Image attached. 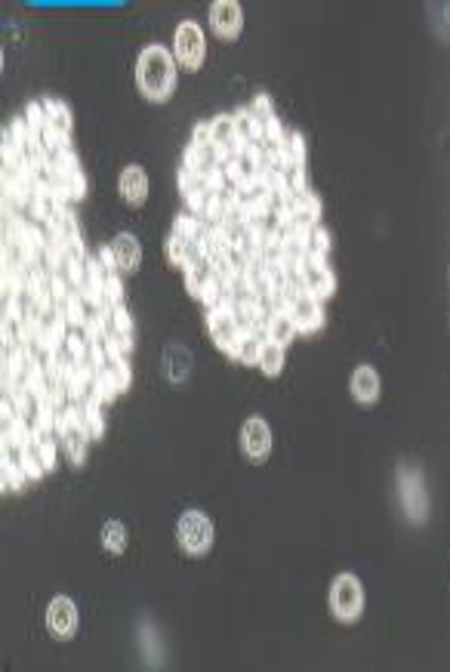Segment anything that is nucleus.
<instances>
[{
	"label": "nucleus",
	"instance_id": "17",
	"mask_svg": "<svg viewBox=\"0 0 450 672\" xmlns=\"http://www.w3.org/2000/svg\"><path fill=\"white\" fill-rule=\"evenodd\" d=\"M112 247V256H115V265L121 272H136L139 262H142V247H139V241L133 238V235L121 232L117 238L108 244Z\"/></svg>",
	"mask_w": 450,
	"mask_h": 672
},
{
	"label": "nucleus",
	"instance_id": "13",
	"mask_svg": "<svg viewBox=\"0 0 450 672\" xmlns=\"http://www.w3.org/2000/svg\"><path fill=\"white\" fill-rule=\"evenodd\" d=\"M241 447H244L250 463H265V456L271 454V429L262 417H250L241 429Z\"/></svg>",
	"mask_w": 450,
	"mask_h": 672
},
{
	"label": "nucleus",
	"instance_id": "5",
	"mask_svg": "<svg viewBox=\"0 0 450 672\" xmlns=\"http://www.w3.org/2000/svg\"><path fill=\"white\" fill-rule=\"evenodd\" d=\"M176 540H179L182 552L191 558H201L213 549V521L197 509L182 512L179 524H176Z\"/></svg>",
	"mask_w": 450,
	"mask_h": 672
},
{
	"label": "nucleus",
	"instance_id": "6",
	"mask_svg": "<svg viewBox=\"0 0 450 672\" xmlns=\"http://www.w3.org/2000/svg\"><path fill=\"white\" fill-rule=\"evenodd\" d=\"M69 334H71V324H69V318H65V308L59 306V302L43 306L38 315V345H34V349H38L41 355L59 352L65 345V339H69Z\"/></svg>",
	"mask_w": 450,
	"mask_h": 672
},
{
	"label": "nucleus",
	"instance_id": "8",
	"mask_svg": "<svg viewBox=\"0 0 450 672\" xmlns=\"http://www.w3.org/2000/svg\"><path fill=\"white\" fill-rule=\"evenodd\" d=\"M287 312H290V318H293V324H297L299 334H315V330L324 327L321 299L312 297L306 287H297V290H290V297H287Z\"/></svg>",
	"mask_w": 450,
	"mask_h": 672
},
{
	"label": "nucleus",
	"instance_id": "21",
	"mask_svg": "<svg viewBox=\"0 0 450 672\" xmlns=\"http://www.w3.org/2000/svg\"><path fill=\"white\" fill-rule=\"evenodd\" d=\"M0 482H4V491H6V493H19L22 487L28 484V475H25V469H22L19 456H16V454L10 456V450H4V466H0Z\"/></svg>",
	"mask_w": 450,
	"mask_h": 672
},
{
	"label": "nucleus",
	"instance_id": "1",
	"mask_svg": "<svg viewBox=\"0 0 450 672\" xmlns=\"http://www.w3.org/2000/svg\"><path fill=\"white\" fill-rule=\"evenodd\" d=\"M136 84L149 102H167L176 90V59L161 43H149L136 59Z\"/></svg>",
	"mask_w": 450,
	"mask_h": 672
},
{
	"label": "nucleus",
	"instance_id": "16",
	"mask_svg": "<svg viewBox=\"0 0 450 672\" xmlns=\"http://www.w3.org/2000/svg\"><path fill=\"white\" fill-rule=\"evenodd\" d=\"M117 191H121L124 204L127 207H142L149 201V176H145L142 167H127L117 180Z\"/></svg>",
	"mask_w": 450,
	"mask_h": 672
},
{
	"label": "nucleus",
	"instance_id": "25",
	"mask_svg": "<svg viewBox=\"0 0 450 672\" xmlns=\"http://www.w3.org/2000/svg\"><path fill=\"white\" fill-rule=\"evenodd\" d=\"M102 546H106V552H112V556H124V549H127V528L115 519L106 521L102 524Z\"/></svg>",
	"mask_w": 450,
	"mask_h": 672
},
{
	"label": "nucleus",
	"instance_id": "11",
	"mask_svg": "<svg viewBox=\"0 0 450 672\" xmlns=\"http://www.w3.org/2000/svg\"><path fill=\"white\" fill-rule=\"evenodd\" d=\"M210 28L216 38L223 41H238L241 28H244V13H241V4L234 0H216L210 6Z\"/></svg>",
	"mask_w": 450,
	"mask_h": 672
},
{
	"label": "nucleus",
	"instance_id": "15",
	"mask_svg": "<svg viewBox=\"0 0 450 672\" xmlns=\"http://www.w3.org/2000/svg\"><path fill=\"white\" fill-rule=\"evenodd\" d=\"M284 216H290L293 223L302 228H315L321 226V198L315 195L312 189L302 191V195H293V201L287 204Z\"/></svg>",
	"mask_w": 450,
	"mask_h": 672
},
{
	"label": "nucleus",
	"instance_id": "4",
	"mask_svg": "<svg viewBox=\"0 0 450 672\" xmlns=\"http://www.w3.org/2000/svg\"><path fill=\"white\" fill-rule=\"evenodd\" d=\"M330 614L339 623H355L364 614V589L355 574H339L330 586Z\"/></svg>",
	"mask_w": 450,
	"mask_h": 672
},
{
	"label": "nucleus",
	"instance_id": "2",
	"mask_svg": "<svg viewBox=\"0 0 450 672\" xmlns=\"http://www.w3.org/2000/svg\"><path fill=\"white\" fill-rule=\"evenodd\" d=\"M398 500H401L404 519L410 524H426V519H429V491H426L423 482V469L410 460L398 463Z\"/></svg>",
	"mask_w": 450,
	"mask_h": 672
},
{
	"label": "nucleus",
	"instance_id": "27",
	"mask_svg": "<svg viewBox=\"0 0 450 672\" xmlns=\"http://www.w3.org/2000/svg\"><path fill=\"white\" fill-rule=\"evenodd\" d=\"M56 445H59V438L53 432H34V447H38V456L47 472L56 469Z\"/></svg>",
	"mask_w": 450,
	"mask_h": 672
},
{
	"label": "nucleus",
	"instance_id": "12",
	"mask_svg": "<svg viewBox=\"0 0 450 672\" xmlns=\"http://www.w3.org/2000/svg\"><path fill=\"white\" fill-rule=\"evenodd\" d=\"M302 287H306L312 297H318L321 302L334 297V293H336V275L330 272L327 260H312V256H306V260H302Z\"/></svg>",
	"mask_w": 450,
	"mask_h": 672
},
{
	"label": "nucleus",
	"instance_id": "30",
	"mask_svg": "<svg viewBox=\"0 0 450 672\" xmlns=\"http://www.w3.org/2000/svg\"><path fill=\"white\" fill-rule=\"evenodd\" d=\"M210 275H213V269H210V260L207 262H201V265H195V269H188L186 272V287H188V293L191 297H201V290H204V284L210 281Z\"/></svg>",
	"mask_w": 450,
	"mask_h": 672
},
{
	"label": "nucleus",
	"instance_id": "23",
	"mask_svg": "<svg viewBox=\"0 0 450 672\" xmlns=\"http://www.w3.org/2000/svg\"><path fill=\"white\" fill-rule=\"evenodd\" d=\"M62 308H65V318H69L71 330H84L87 321H90V312H93L90 302L84 299V293H80V290L71 293V297L62 302Z\"/></svg>",
	"mask_w": 450,
	"mask_h": 672
},
{
	"label": "nucleus",
	"instance_id": "26",
	"mask_svg": "<svg viewBox=\"0 0 450 672\" xmlns=\"http://www.w3.org/2000/svg\"><path fill=\"white\" fill-rule=\"evenodd\" d=\"M16 456H19L22 469H25L28 482H41V478L47 475V469H43V463H41V456H38V447H34V435H32V441H28L25 447L16 450Z\"/></svg>",
	"mask_w": 450,
	"mask_h": 672
},
{
	"label": "nucleus",
	"instance_id": "10",
	"mask_svg": "<svg viewBox=\"0 0 450 672\" xmlns=\"http://www.w3.org/2000/svg\"><path fill=\"white\" fill-rule=\"evenodd\" d=\"M47 630L56 641H69L78 632V608L69 595H56L47 608Z\"/></svg>",
	"mask_w": 450,
	"mask_h": 672
},
{
	"label": "nucleus",
	"instance_id": "20",
	"mask_svg": "<svg viewBox=\"0 0 450 672\" xmlns=\"http://www.w3.org/2000/svg\"><path fill=\"white\" fill-rule=\"evenodd\" d=\"M297 334H299V330H297V324H293V318H290L287 308H284V312H271L269 324H265V339L287 345Z\"/></svg>",
	"mask_w": 450,
	"mask_h": 672
},
{
	"label": "nucleus",
	"instance_id": "19",
	"mask_svg": "<svg viewBox=\"0 0 450 672\" xmlns=\"http://www.w3.org/2000/svg\"><path fill=\"white\" fill-rule=\"evenodd\" d=\"M234 127H238V139L244 149H253V145H262V124L250 115V108H238L234 112Z\"/></svg>",
	"mask_w": 450,
	"mask_h": 672
},
{
	"label": "nucleus",
	"instance_id": "3",
	"mask_svg": "<svg viewBox=\"0 0 450 672\" xmlns=\"http://www.w3.org/2000/svg\"><path fill=\"white\" fill-rule=\"evenodd\" d=\"M56 435H59V445H62L65 456H69L75 466H84L87 445H90V438H93L90 429H87L84 408H78V404H69V408L59 413Z\"/></svg>",
	"mask_w": 450,
	"mask_h": 672
},
{
	"label": "nucleus",
	"instance_id": "28",
	"mask_svg": "<svg viewBox=\"0 0 450 672\" xmlns=\"http://www.w3.org/2000/svg\"><path fill=\"white\" fill-rule=\"evenodd\" d=\"M327 253H330V232L315 226L306 238V256H312V260H327Z\"/></svg>",
	"mask_w": 450,
	"mask_h": 672
},
{
	"label": "nucleus",
	"instance_id": "14",
	"mask_svg": "<svg viewBox=\"0 0 450 672\" xmlns=\"http://www.w3.org/2000/svg\"><path fill=\"white\" fill-rule=\"evenodd\" d=\"M349 389H352V398H355L358 404L371 408V404L380 401V395H382V380H380V373H376L371 364H361V367L352 371Z\"/></svg>",
	"mask_w": 450,
	"mask_h": 672
},
{
	"label": "nucleus",
	"instance_id": "9",
	"mask_svg": "<svg viewBox=\"0 0 450 672\" xmlns=\"http://www.w3.org/2000/svg\"><path fill=\"white\" fill-rule=\"evenodd\" d=\"M207 330H210L213 343H216V349L223 352V355L228 358L238 355V345L244 334H241L232 308H210V312H207Z\"/></svg>",
	"mask_w": 450,
	"mask_h": 672
},
{
	"label": "nucleus",
	"instance_id": "32",
	"mask_svg": "<svg viewBox=\"0 0 450 672\" xmlns=\"http://www.w3.org/2000/svg\"><path fill=\"white\" fill-rule=\"evenodd\" d=\"M121 269H106V299L112 306H124V284H121Z\"/></svg>",
	"mask_w": 450,
	"mask_h": 672
},
{
	"label": "nucleus",
	"instance_id": "22",
	"mask_svg": "<svg viewBox=\"0 0 450 672\" xmlns=\"http://www.w3.org/2000/svg\"><path fill=\"white\" fill-rule=\"evenodd\" d=\"M260 371L269 376V380H275V376H281L284 371V345L281 343H271V339H265L262 349H260Z\"/></svg>",
	"mask_w": 450,
	"mask_h": 672
},
{
	"label": "nucleus",
	"instance_id": "18",
	"mask_svg": "<svg viewBox=\"0 0 450 672\" xmlns=\"http://www.w3.org/2000/svg\"><path fill=\"white\" fill-rule=\"evenodd\" d=\"M41 106H43V117H47V133H56V136H65L69 139L71 136V112H69V106H65L62 99H53V96H47V99H41Z\"/></svg>",
	"mask_w": 450,
	"mask_h": 672
},
{
	"label": "nucleus",
	"instance_id": "7",
	"mask_svg": "<svg viewBox=\"0 0 450 672\" xmlns=\"http://www.w3.org/2000/svg\"><path fill=\"white\" fill-rule=\"evenodd\" d=\"M204 32L197 22H182L173 38V59L186 71H197L204 65Z\"/></svg>",
	"mask_w": 450,
	"mask_h": 672
},
{
	"label": "nucleus",
	"instance_id": "31",
	"mask_svg": "<svg viewBox=\"0 0 450 672\" xmlns=\"http://www.w3.org/2000/svg\"><path fill=\"white\" fill-rule=\"evenodd\" d=\"M250 115H253L256 121L262 124V127H269L271 121H278L275 106H271V96H269V93H256L253 106H250Z\"/></svg>",
	"mask_w": 450,
	"mask_h": 672
},
{
	"label": "nucleus",
	"instance_id": "24",
	"mask_svg": "<svg viewBox=\"0 0 450 672\" xmlns=\"http://www.w3.org/2000/svg\"><path fill=\"white\" fill-rule=\"evenodd\" d=\"M106 408L108 404L102 401L99 395H90L84 404V419H87V429H90L93 438H102V432H106Z\"/></svg>",
	"mask_w": 450,
	"mask_h": 672
},
{
	"label": "nucleus",
	"instance_id": "29",
	"mask_svg": "<svg viewBox=\"0 0 450 672\" xmlns=\"http://www.w3.org/2000/svg\"><path fill=\"white\" fill-rule=\"evenodd\" d=\"M265 336H256V334H244L241 336V345H238V355L234 361H241V364H260V349H262Z\"/></svg>",
	"mask_w": 450,
	"mask_h": 672
}]
</instances>
